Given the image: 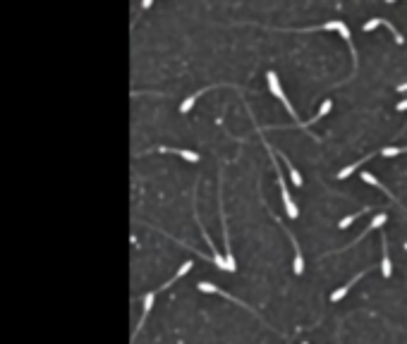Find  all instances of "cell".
<instances>
[{
	"label": "cell",
	"mask_w": 407,
	"mask_h": 344,
	"mask_svg": "<svg viewBox=\"0 0 407 344\" xmlns=\"http://www.w3.org/2000/svg\"><path fill=\"white\" fill-rule=\"evenodd\" d=\"M264 146H266V150H268V156H271V162H273L275 172H278L275 177H278V186H280V196H283L285 210H287V215H290V220H295V218L299 215V210H297V206H295V201H292V196H290V189H287V184H285V174L280 172V162H278V158H275V148L266 139H264Z\"/></svg>",
	"instance_id": "cell-1"
},
{
	"label": "cell",
	"mask_w": 407,
	"mask_h": 344,
	"mask_svg": "<svg viewBox=\"0 0 407 344\" xmlns=\"http://www.w3.org/2000/svg\"><path fill=\"white\" fill-rule=\"evenodd\" d=\"M266 82H268V88H271V94H273V96L278 98V100H280L283 106H285V110H287V112H290V118H292V120H297V124H299L297 112H295V108L290 106V98H287L285 94H283V86H280V82H278V74H275L273 70H271V72L266 74Z\"/></svg>",
	"instance_id": "cell-2"
},
{
	"label": "cell",
	"mask_w": 407,
	"mask_h": 344,
	"mask_svg": "<svg viewBox=\"0 0 407 344\" xmlns=\"http://www.w3.org/2000/svg\"><path fill=\"white\" fill-rule=\"evenodd\" d=\"M218 208H220V225H223V239H225V266H228V272H235L237 263H235V256H232L230 248V234H228V222H225V210H223V194H218Z\"/></svg>",
	"instance_id": "cell-3"
},
{
	"label": "cell",
	"mask_w": 407,
	"mask_h": 344,
	"mask_svg": "<svg viewBox=\"0 0 407 344\" xmlns=\"http://www.w3.org/2000/svg\"><path fill=\"white\" fill-rule=\"evenodd\" d=\"M197 287H199V290H201V292H206V294H220V296H225V299L235 301V304H237V306H242L244 311H249V313H252V316H259V313H256V311H254V308H252V306H247V304H244V301L235 299V296H232V294H228V292H223V290H220V287H216V284H211V282H206V280H204V282H199Z\"/></svg>",
	"instance_id": "cell-4"
},
{
	"label": "cell",
	"mask_w": 407,
	"mask_h": 344,
	"mask_svg": "<svg viewBox=\"0 0 407 344\" xmlns=\"http://www.w3.org/2000/svg\"><path fill=\"white\" fill-rule=\"evenodd\" d=\"M376 26H385L388 32L393 34V38H395V43H405V36H402V34L397 32V29H395V26H393V24H390V22H385L383 17H374V20H369V22H366V24H364V26H362V32H364V34H366V32H374Z\"/></svg>",
	"instance_id": "cell-5"
},
{
	"label": "cell",
	"mask_w": 407,
	"mask_h": 344,
	"mask_svg": "<svg viewBox=\"0 0 407 344\" xmlns=\"http://www.w3.org/2000/svg\"><path fill=\"white\" fill-rule=\"evenodd\" d=\"M385 220H388V215H385V213H376L374 218H371V222H369V225L364 227V232H362V234L357 236V239H354V242H350V244H347V246H345V248H352L354 244H357V242H359V239H364V236L369 234V232H371V230H376V227L385 225Z\"/></svg>",
	"instance_id": "cell-6"
},
{
	"label": "cell",
	"mask_w": 407,
	"mask_h": 344,
	"mask_svg": "<svg viewBox=\"0 0 407 344\" xmlns=\"http://www.w3.org/2000/svg\"><path fill=\"white\" fill-rule=\"evenodd\" d=\"M369 270H371V268H364L362 272H357V275H354V278L350 280V282H345V284H342V287H338V290H335V292H333V294H330V301H333V304H335V301H340L342 296H345V294H347V292L352 290V284H354V282H357V280H362L364 275H366V272H369Z\"/></svg>",
	"instance_id": "cell-7"
},
{
	"label": "cell",
	"mask_w": 407,
	"mask_h": 344,
	"mask_svg": "<svg viewBox=\"0 0 407 344\" xmlns=\"http://www.w3.org/2000/svg\"><path fill=\"white\" fill-rule=\"evenodd\" d=\"M158 153H175V156H180V158H185V160L189 162H197L199 160V153H194V150H187V148H173V146H158Z\"/></svg>",
	"instance_id": "cell-8"
},
{
	"label": "cell",
	"mask_w": 407,
	"mask_h": 344,
	"mask_svg": "<svg viewBox=\"0 0 407 344\" xmlns=\"http://www.w3.org/2000/svg\"><path fill=\"white\" fill-rule=\"evenodd\" d=\"M381 246H383V258H381V272H383V278L388 280V278H390V272H393V268H390V254H388V236H385V232H381Z\"/></svg>",
	"instance_id": "cell-9"
},
{
	"label": "cell",
	"mask_w": 407,
	"mask_h": 344,
	"mask_svg": "<svg viewBox=\"0 0 407 344\" xmlns=\"http://www.w3.org/2000/svg\"><path fill=\"white\" fill-rule=\"evenodd\" d=\"M218 86H228V84H211V86H204L201 91H197V94H192V96H187V98H185V100H182V103H180V112L185 115V112H187L189 108L194 106V100H197L199 96H204V91H211V88H218Z\"/></svg>",
	"instance_id": "cell-10"
},
{
	"label": "cell",
	"mask_w": 407,
	"mask_h": 344,
	"mask_svg": "<svg viewBox=\"0 0 407 344\" xmlns=\"http://www.w3.org/2000/svg\"><path fill=\"white\" fill-rule=\"evenodd\" d=\"M362 180H364V184H371V186H376V189H381V192H383L385 196L390 198V201H395V204H400V201H397V198H395V194H393V192H388V189H385L383 184H381V182H378V180H376V177H374V174H371V172H366V170H364V172H362Z\"/></svg>",
	"instance_id": "cell-11"
},
{
	"label": "cell",
	"mask_w": 407,
	"mask_h": 344,
	"mask_svg": "<svg viewBox=\"0 0 407 344\" xmlns=\"http://www.w3.org/2000/svg\"><path fill=\"white\" fill-rule=\"evenodd\" d=\"M371 158H374V153H366L364 158H359V160H354L352 165H347V168H342V170L338 172V180H345V177H350V174H352V172L357 170V168H362L364 162H366V160H371Z\"/></svg>",
	"instance_id": "cell-12"
},
{
	"label": "cell",
	"mask_w": 407,
	"mask_h": 344,
	"mask_svg": "<svg viewBox=\"0 0 407 344\" xmlns=\"http://www.w3.org/2000/svg\"><path fill=\"white\" fill-rule=\"evenodd\" d=\"M192 266H194V263H192V260H185V263H182V266H180V270H177L175 275H173V278H170V280H168V282H165V284H163V287H161V290H170V287H173V284H175L177 280H180V278H185V275H187L189 270H192Z\"/></svg>",
	"instance_id": "cell-13"
},
{
	"label": "cell",
	"mask_w": 407,
	"mask_h": 344,
	"mask_svg": "<svg viewBox=\"0 0 407 344\" xmlns=\"http://www.w3.org/2000/svg\"><path fill=\"white\" fill-rule=\"evenodd\" d=\"M369 210H374V208H371V206H366V208H362V210H357V213L347 215V218H342L340 222H338V227H340V230H345V227H350V225H352V222H354V220H357V218H359V215L369 213Z\"/></svg>",
	"instance_id": "cell-14"
},
{
	"label": "cell",
	"mask_w": 407,
	"mask_h": 344,
	"mask_svg": "<svg viewBox=\"0 0 407 344\" xmlns=\"http://www.w3.org/2000/svg\"><path fill=\"white\" fill-rule=\"evenodd\" d=\"M280 158H283V160H285L287 170H290V180H292V184H295V186H302V174H299V172L295 170V165H292V162H290V158H287V156H280Z\"/></svg>",
	"instance_id": "cell-15"
},
{
	"label": "cell",
	"mask_w": 407,
	"mask_h": 344,
	"mask_svg": "<svg viewBox=\"0 0 407 344\" xmlns=\"http://www.w3.org/2000/svg\"><path fill=\"white\" fill-rule=\"evenodd\" d=\"M383 158H393V156H400V153H407V146H385V148L378 150Z\"/></svg>",
	"instance_id": "cell-16"
},
{
	"label": "cell",
	"mask_w": 407,
	"mask_h": 344,
	"mask_svg": "<svg viewBox=\"0 0 407 344\" xmlns=\"http://www.w3.org/2000/svg\"><path fill=\"white\" fill-rule=\"evenodd\" d=\"M330 108H333V100H330V98H326V100H323V103H321L319 112H316V115H314V118L309 120V124H311V122H316V120H321V118H323V115H328V112H330Z\"/></svg>",
	"instance_id": "cell-17"
},
{
	"label": "cell",
	"mask_w": 407,
	"mask_h": 344,
	"mask_svg": "<svg viewBox=\"0 0 407 344\" xmlns=\"http://www.w3.org/2000/svg\"><path fill=\"white\" fill-rule=\"evenodd\" d=\"M397 110H400V112H405V110H407V98H405V100H400V103H397Z\"/></svg>",
	"instance_id": "cell-18"
},
{
	"label": "cell",
	"mask_w": 407,
	"mask_h": 344,
	"mask_svg": "<svg viewBox=\"0 0 407 344\" xmlns=\"http://www.w3.org/2000/svg\"><path fill=\"white\" fill-rule=\"evenodd\" d=\"M402 248H407V242H402Z\"/></svg>",
	"instance_id": "cell-19"
},
{
	"label": "cell",
	"mask_w": 407,
	"mask_h": 344,
	"mask_svg": "<svg viewBox=\"0 0 407 344\" xmlns=\"http://www.w3.org/2000/svg\"><path fill=\"white\" fill-rule=\"evenodd\" d=\"M302 344H309V342H302Z\"/></svg>",
	"instance_id": "cell-20"
}]
</instances>
